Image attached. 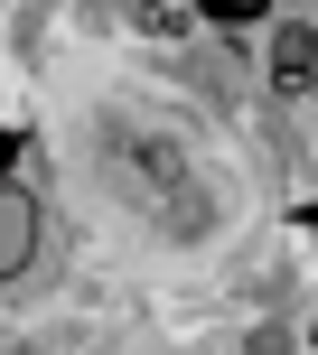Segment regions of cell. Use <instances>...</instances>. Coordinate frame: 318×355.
Instances as JSON below:
<instances>
[{"instance_id":"obj_2","label":"cell","mask_w":318,"mask_h":355,"mask_svg":"<svg viewBox=\"0 0 318 355\" xmlns=\"http://www.w3.org/2000/svg\"><path fill=\"white\" fill-rule=\"evenodd\" d=\"M271 85H281V94H309V85H318V37H309V19H290V28L271 37Z\"/></svg>"},{"instance_id":"obj_1","label":"cell","mask_w":318,"mask_h":355,"mask_svg":"<svg viewBox=\"0 0 318 355\" xmlns=\"http://www.w3.org/2000/svg\"><path fill=\"white\" fill-rule=\"evenodd\" d=\"M28 252H37V206H28V187L0 178V281L28 271Z\"/></svg>"},{"instance_id":"obj_3","label":"cell","mask_w":318,"mask_h":355,"mask_svg":"<svg viewBox=\"0 0 318 355\" xmlns=\"http://www.w3.org/2000/svg\"><path fill=\"white\" fill-rule=\"evenodd\" d=\"M0 168H10V187L37 168V141H28V131H0Z\"/></svg>"}]
</instances>
